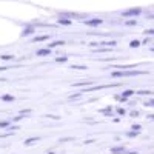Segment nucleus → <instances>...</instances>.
<instances>
[{
    "label": "nucleus",
    "mask_w": 154,
    "mask_h": 154,
    "mask_svg": "<svg viewBox=\"0 0 154 154\" xmlns=\"http://www.w3.org/2000/svg\"><path fill=\"white\" fill-rule=\"evenodd\" d=\"M140 74H145V71H114L112 77H134Z\"/></svg>",
    "instance_id": "nucleus-1"
},
{
    "label": "nucleus",
    "mask_w": 154,
    "mask_h": 154,
    "mask_svg": "<svg viewBox=\"0 0 154 154\" xmlns=\"http://www.w3.org/2000/svg\"><path fill=\"white\" fill-rule=\"evenodd\" d=\"M140 8H133V9H128V11H123V17H131V16H137V14H140Z\"/></svg>",
    "instance_id": "nucleus-2"
},
{
    "label": "nucleus",
    "mask_w": 154,
    "mask_h": 154,
    "mask_svg": "<svg viewBox=\"0 0 154 154\" xmlns=\"http://www.w3.org/2000/svg\"><path fill=\"white\" fill-rule=\"evenodd\" d=\"M85 23H86V25H89V26H96V25H100V23H102V19H93V20H86Z\"/></svg>",
    "instance_id": "nucleus-3"
},
{
    "label": "nucleus",
    "mask_w": 154,
    "mask_h": 154,
    "mask_svg": "<svg viewBox=\"0 0 154 154\" xmlns=\"http://www.w3.org/2000/svg\"><path fill=\"white\" fill-rule=\"evenodd\" d=\"M49 54H51V49H49V48L38 49V51H37V56H49Z\"/></svg>",
    "instance_id": "nucleus-4"
},
{
    "label": "nucleus",
    "mask_w": 154,
    "mask_h": 154,
    "mask_svg": "<svg viewBox=\"0 0 154 154\" xmlns=\"http://www.w3.org/2000/svg\"><path fill=\"white\" fill-rule=\"evenodd\" d=\"M102 46H109V48H114L116 45H117V42L116 40H111V42H100Z\"/></svg>",
    "instance_id": "nucleus-5"
},
{
    "label": "nucleus",
    "mask_w": 154,
    "mask_h": 154,
    "mask_svg": "<svg viewBox=\"0 0 154 154\" xmlns=\"http://www.w3.org/2000/svg\"><path fill=\"white\" fill-rule=\"evenodd\" d=\"M34 142H38V137H31V139H26V140H25V145H32Z\"/></svg>",
    "instance_id": "nucleus-6"
},
{
    "label": "nucleus",
    "mask_w": 154,
    "mask_h": 154,
    "mask_svg": "<svg viewBox=\"0 0 154 154\" xmlns=\"http://www.w3.org/2000/svg\"><path fill=\"white\" fill-rule=\"evenodd\" d=\"M133 94H134V91H133V89H126V91H123L122 97H123V99H126V97H130V96H133Z\"/></svg>",
    "instance_id": "nucleus-7"
},
{
    "label": "nucleus",
    "mask_w": 154,
    "mask_h": 154,
    "mask_svg": "<svg viewBox=\"0 0 154 154\" xmlns=\"http://www.w3.org/2000/svg\"><path fill=\"white\" fill-rule=\"evenodd\" d=\"M93 82L91 80H85V82H80V83H72V86H85V85H91Z\"/></svg>",
    "instance_id": "nucleus-8"
},
{
    "label": "nucleus",
    "mask_w": 154,
    "mask_h": 154,
    "mask_svg": "<svg viewBox=\"0 0 154 154\" xmlns=\"http://www.w3.org/2000/svg\"><path fill=\"white\" fill-rule=\"evenodd\" d=\"M35 42H43V40H48V35H38V37H35L34 38Z\"/></svg>",
    "instance_id": "nucleus-9"
},
{
    "label": "nucleus",
    "mask_w": 154,
    "mask_h": 154,
    "mask_svg": "<svg viewBox=\"0 0 154 154\" xmlns=\"http://www.w3.org/2000/svg\"><path fill=\"white\" fill-rule=\"evenodd\" d=\"M60 45H63V42H54V43H48V48L51 49V48H54V46H60Z\"/></svg>",
    "instance_id": "nucleus-10"
},
{
    "label": "nucleus",
    "mask_w": 154,
    "mask_h": 154,
    "mask_svg": "<svg viewBox=\"0 0 154 154\" xmlns=\"http://www.w3.org/2000/svg\"><path fill=\"white\" fill-rule=\"evenodd\" d=\"M34 32V29L32 28H26V29H25L23 32H22V35H29V34H32Z\"/></svg>",
    "instance_id": "nucleus-11"
},
{
    "label": "nucleus",
    "mask_w": 154,
    "mask_h": 154,
    "mask_svg": "<svg viewBox=\"0 0 154 154\" xmlns=\"http://www.w3.org/2000/svg\"><path fill=\"white\" fill-rule=\"evenodd\" d=\"M59 23H62V25H71V20H68V19H59Z\"/></svg>",
    "instance_id": "nucleus-12"
},
{
    "label": "nucleus",
    "mask_w": 154,
    "mask_h": 154,
    "mask_svg": "<svg viewBox=\"0 0 154 154\" xmlns=\"http://www.w3.org/2000/svg\"><path fill=\"white\" fill-rule=\"evenodd\" d=\"M71 68H72V69H80V71L86 69V66H83V65H72Z\"/></svg>",
    "instance_id": "nucleus-13"
},
{
    "label": "nucleus",
    "mask_w": 154,
    "mask_h": 154,
    "mask_svg": "<svg viewBox=\"0 0 154 154\" xmlns=\"http://www.w3.org/2000/svg\"><path fill=\"white\" fill-rule=\"evenodd\" d=\"M130 46H131V48H137V46H140V42H139V40H133V42L130 43Z\"/></svg>",
    "instance_id": "nucleus-14"
},
{
    "label": "nucleus",
    "mask_w": 154,
    "mask_h": 154,
    "mask_svg": "<svg viewBox=\"0 0 154 154\" xmlns=\"http://www.w3.org/2000/svg\"><path fill=\"white\" fill-rule=\"evenodd\" d=\"M2 100H5V102H11V100H14V97H12V96H3Z\"/></svg>",
    "instance_id": "nucleus-15"
},
{
    "label": "nucleus",
    "mask_w": 154,
    "mask_h": 154,
    "mask_svg": "<svg viewBox=\"0 0 154 154\" xmlns=\"http://www.w3.org/2000/svg\"><path fill=\"white\" fill-rule=\"evenodd\" d=\"M122 151H123V148H122V146H119V148H112V149H111V152H112V154H114V152H122Z\"/></svg>",
    "instance_id": "nucleus-16"
},
{
    "label": "nucleus",
    "mask_w": 154,
    "mask_h": 154,
    "mask_svg": "<svg viewBox=\"0 0 154 154\" xmlns=\"http://www.w3.org/2000/svg\"><path fill=\"white\" fill-rule=\"evenodd\" d=\"M136 23H137L136 20H126L125 22V25H128V26H133V25H136Z\"/></svg>",
    "instance_id": "nucleus-17"
},
{
    "label": "nucleus",
    "mask_w": 154,
    "mask_h": 154,
    "mask_svg": "<svg viewBox=\"0 0 154 154\" xmlns=\"http://www.w3.org/2000/svg\"><path fill=\"white\" fill-rule=\"evenodd\" d=\"M137 94H140V96H146V94H151V91H139Z\"/></svg>",
    "instance_id": "nucleus-18"
},
{
    "label": "nucleus",
    "mask_w": 154,
    "mask_h": 154,
    "mask_svg": "<svg viewBox=\"0 0 154 154\" xmlns=\"http://www.w3.org/2000/svg\"><path fill=\"white\" fill-rule=\"evenodd\" d=\"M2 59H3V60H11V59H12V56H8V54H5V56H2Z\"/></svg>",
    "instance_id": "nucleus-19"
},
{
    "label": "nucleus",
    "mask_w": 154,
    "mask_h": 154,
    "mask_svg": "<svg viewBox=\"0 0 154 154\" xmlns=\"http://www.w3.org/2000/svg\"><path fill=\"white\" fill-rule=\"evenodd\" d=\"M68 57H57V62H66Z\"/></svg>",
    "instance_id": "nucleus-20"
},
{
    "label": "nucleus",
    "mask_w": 154,
    "mask_h": 154,
    "mask_svg": "<svg viewBox=\"0 0 154 154\" xmlns=\"http://www.w3.org/2000/svg\"><path fill=\"white\" fill-rule=\"evenodd\" d=\"M46 117H49V119H54V120H59V119H60L59 116H46Z\"/></svg>",
    "instance_id": "nucleus-21"
},
{
    "label": "nucleus",
    "mask_w": 154,
    "mask_h": 154,
    "mask_svg": "<svg viewBox=\"0 0 154 154\" xmlns=\"http://www.w3.org/2000/svg\"><path fill=\"white\" fill-rule=\"evenodd\" d=\"M8 126V122H0V128H6Z\"/></svg>",
    "instance_id": "nucleus-22"
},
{
    "label": "nucleus",
    "mask_w": 154,
    "mask_h": 154,
    "mask_svg": "<svg viewBox=\"0 0 154 154\" xmlns=\"http://www.w3.org/2000/svg\"><path fill=\"white\" fill-rule=\"evenodd\" d=\"M145 34H149V35H154V29H148V31H145Z\"/></svg>",
    "instance_id": "nucleus-23"
},
{
    "label": "nucleus",
    "mask_w": 154,
    "mask_h": 154,
    "mask_svg": "<svg viewBox=\"0 0 154 154\" xmlns=\"http://www.w3.org/2000/svg\"><path fill=\"white\" fill-rule=\"evenodd\" d=\"M133 130H136V133H137V131L140 130V125H134V126H133Z\"/></svg>",
    "instance_id": "nucleus-24"
},
{
    "label": "nucleus",
    "mask_w": 154,
    "mask_h": 154,
    "mask_svg": "<svg viewBox=\"0 0 154 154\" xmlns=\"http://www.w3.org/2000/svg\"><path fill=\"white\" fill-rule=\"evenodd\" d=\"M20 119H23V117H22V116H17V117H14V119H12V120H14V122H19Z\"/></svg>",
    "instance_id": "nucleus-25"
},
{
    "label": "nucleus",
    "mask_w": 154,
    "mask_h": 154,
    "mask_svg": "<svg viewBox=\"0 0 154 154\" xmlns=\"http://www.w3.org/2000/svg\"><path fill=\"white\" fill-rule=\"evenodd\" d=\"M146 105H148V106H154V100H149V102H148Z\"/></svg>",
    "instance_id": "nucleus-26"
},
{
    "label": "nucleus",
    "mask_w": 154,
    "mask_h": 154,
    "mask_svg": "<svg viewBox=\"0 0 154 154\" xmlns=\"http://www.w3.org/2000/svg\"><path fill=\"white\" fill-rule=\"evenodd\" d=\"M117 111H119V114H125V109H123V108H119Z\"/></svg>",
    "instance_id": "nucleus-27"
},
{
    "label": "nucleus",
    "mask_w": 154,
    "mask_h": 154,
    "mask_svg": "<svg viewBox=\"0 0 154 154\" xmlns=\"http://www.w3.org/2000/svg\"><path fill=\"white\" fill-rule=\"evenodd\" d=\"M148 117H151V119H152V120H154V116H148Z\"/></svg>",
    "instance_id": "nucleus-28"
},
{
    "label": "nucleus",
    "mask_w": 154,
    "mask_h": 154,
    "mask_svg": "<svg viewBox=\"0 0 154 154\" xmlns=\"http://www.w3.org/2000/svg\"><path fill=\"white\" fill-rule=\"evenodd\" d=\"M128 154H137V152H128Z\"/></svg>",
    "instance_id": "nucleus-29"
}]
</instances>
